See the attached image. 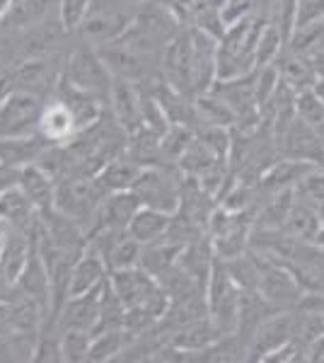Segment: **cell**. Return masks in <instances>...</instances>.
I'll return each mask as SVG.
<instances>
[{
    "mask_svg": "<svg viewBox=\"0 0 324 363\" xmlns=\"http://www.w3.org/2000/svg\"><path fill=\"white\" fill-rule=\"evenodd\" d=\"M44 99L32 90L15 87L0 102V138L34 136L39 133V119L44 112Z\"/></svg>",
    "mask_w": 324,
    "mask_h": 363,
    "instance_id": "277c9868",
    "label": "cell"
},
{
    "mask_svg": "<svg viewBox=\"0 0 324 363\" xmlns=\"http://www.w3.org/2000/svg\"><path fill=\"white\" fill-rule=\"evenodd\" d=\"M102 289L104 284L99 289L90 291V294L70 296L61 315H58V318H63V327H78V330H87L95 335L99 315H102Z\"/></svg>",
    "mask_w": 324,
    "mask_h": 363,
    "instance_id": "2e32d148",
    "label": "cell"
},
{
    "mask_svg": "<svg viewBox=\"0 0 324 363\" xmlns=\"http://www.w3.org/2000/svg\"><path fill=\"white\" fill-rule=\"evenodd\" d=\"M296 310H279L271 318H267L259 325V330L252 337L250 347H247V361H262L276 349H281L293 339L296 332Z\"/></svg>",
    "mask_w": 324,
    "mask_h": 363,
    "instance_id": "52a82bcc",
    "label": "cell"
},
{
    "mask_svg": "<svg viewBox=\"0 0 324 363\" xmlns=\"http://www.w3.org/2000/svg\"><path fill=\"white\" fill-rule=\"evenodd\" d=\"M17 184L29 196V201L34 203L41 218L56 211V179L49 172H44L37 162L20 169V182Z\"/></svg>",
    "mask_w": 324,
    "mask_h": 363,
    "instance_id": "9a60e30c",
    "label": "cell"
},
{
    "mask_svg": "<svg viewBox=\"0 0 324 363\" xmlns=\"http://www.w3.org/2000/svg\"><path fill=\"white\" fill-rule=\"evenodd\" d=\"M92 3L95 0H61L58 3V17H61V25L66 29H78L82 20L90 13Z\"/></svg>",
    "mask_w": 324,
    "mask_h": 363,
    "instance_id": "e575fe53",
    "label": "cell"
},
{
    "mask_svg": "<svg viewBox=\"0 0 324 363\" xmlns=\"http://www.w3.org/2000/svg\"><path fill=\"white\" fill-rule=\"evenodd\" d=\"M312 90H315V92H317V97H320L322 102H324V78H317V83L312 85Z\"/></svg>",
    "mask_w": 324,
    "mask_h": 363,
    "instance_id": "60d3db41",
    "label": "cell"
},
{
    "mask_svg": "<svg viewBox=\"0 0 324 363\" xmlns=\"http://www.w3.org/2000/svg\"><path fill=\"white\" fill-rule=\"evenodd\" d=\"M286 46L305 58L317 56L320 51H324V20H315L303 27H296L291 32V37H288Z\"/></svg>",
    "mask_w": 324,
    "mask_h": 363,
    "instance_id": "83f0119b",
    "label": "cell"
},
{
    "mask_svg": "<svg viewBox=\"0 0 324 363\" xmlns=\"http://www.w3.org/2000/svg\"><path fill=\"white\" fill-rule=\"evenodd\" d=\"M104 196L107 194L99 186L97 174L75 172L56 182V211L80 225H85L87 220L95 225Z\"/></svg>",
    "mask_w": 324,
    "mask_h": 363,
    "instance_id": "6da1fadb",
    "label": "cell"
},
{
    "mask_svg": "<svg viewBox=\"0 0 324 363\" xmlns=\"http://www.w3.org/2000/svg\"><path fill=\"white\" fill-rule=\"evenodd\" d=\"M315 242L320 245V247L324 250V225L320 228V233H317V238H315Z\"/></svg>",
    "mask_w": 324,
    "mask_h": 363,
    "instance_id": "b9f144b4",
    "label": "cell"
},
{
    "mask_svg": "<svg viewBox=\"0 0 324 363\" xmlns=\"http://www.w3.org/2000/svg\"><path fill=\"white\" fill-rule=\"evenodd\" d=\"M315 167H322V165H315V162L284 155L264 169L262 177H259V182H257V186L264 196L279 194V191H286V189H296L298 182L303 177H308Z\"/></svg>",
    "mask_w": 324,
    "mask_h": 363,
    "instance_id": "8fae6325",
    "label": "cell"
},
{
    "mask_svg": "<svg viewBox=\"0 0 324 363\" xmlns=\"http://www.w3.org/2000/svg\"><path fill=\"white\" fill-rule=\"evenodd\" d=\"M296 112L298 116L303 121H308L310 126H315V128H324V102L320 97H317V92L312 90H303V92H298V97H296Z\"/></svg>",
    "mask_w": 324,
    "mask_h": 363,
    "instance_id": "d6a6232c",
    "label": "cell"
},
{
    "mask_svg": "<svg viewBox=\"0 0 324 363\" xmlns=\"http://www.w3.org/2000/svg\"><path fill=\"white\" fill-rule=\"evenodd\" d=\"M39 218H41V216L37 213L34 203L29 201V196L22 191L20 184L0 191V220H3L8 228L32 235L34 228L39 225L37 223Z\"/></svg>",
    "mask_w": 324,
    "mask_h": 363,
    "instance_id": "5bb4252c",
    "label": "cell"
},
{
    "mask_svg": "<svg viewBox=\"0 0 324 363\" xmlns=\"http://www.w3.org/2000/svg\"><path fill=\"white\" fill-rule=\"evenodd\" d=\"M184 179H186V174L181 172L179 165L157 162V165L143 167L133 191L138 194L143 206H150V208H157V211H164V213L174 216L181 206Z\"/></svg>",
    "mask_w": 324,
    "mask_h": 363,
    "instance_id": "7a4b0ae2",
    "label": "cell"
},
{
    "mask_svg": "<svg viewBox=\"0 0 324 363\" xmlns=\"http://www.w3.org/2000/svg\"><path fill=\"white\" fill-rule=\"evenodd\" d=\"M194 140H196V133L189 124H169L167 131L162 133V162L179 165Z\"/></svg>",
    "mask_w": 324,
    "mask_h": 363,
    "instance_id": "f1b7e54d",
    "label": "cell"
},
{
    "mask_svg": "<svg viewBox=\"0 0 324 363\" xmlns=\"http://www.w3.org/2000/svg\"><path fill=\"white\" fill-rule=\"evenodd\" d=\"M298 310H310V313H317L324 318V294H305Z\"/></svg>",
    "mask_w": 324,
    "mask_h": 363,
    "instance_id": "8d00e7d4",
    "label": "cell"
},
{
    "mask_svg": "<svg viewBox=\"0 0 324 363\" xmlns=\"http://www.w3.org/2000/svg\"><path fill=\"white\" fill-rule=\"evenodd\" d=\"M296 199L310 206H320L324 201V167H315L308 177H303L296 186Z\"/></svg>",
    "mask_w": 324,
    "mask_h": 363,
    "instance_id": "836d02e7",
    "label": "cell"
},
{
    "mask_svg": "<svg viewBox=\"0 0 324 363\" xmlns=\"http://www.w3.org/2000/svg\"><path fill=\"white\" fill-rule=\"evenodd\" d=\"M17 0H0V20H8L10 13L15 10Z\"/></svg>",
    "mask_w": 324,
    "mask_h": 363,
    "instance_id": "ab89813d",
    "label": "cell"
},
{
    "mask_svg": "<svg viewBox=\"0 0 324 363\" xmlns=\"http://www.w3.org/2000/svg\"><path fill=\"white\" fill-rule=\"evenodd\" d=\"M308 361H312V363H324V335L308 349Z\"/></svg>",
    "mask_w": 324,
    "mask_h": 363,
    "instance_id": "74e56055",
    "label": "cell"
},
{
    "mask_svg": "<svg viewBox=\"0 0 324 363\" xmlns=\"http://www.w3.org/2000/svg\"><path fill=\"white\" fill-rule=\"evenodd\" d=\"M107 102L111 107V116L119 121L126 133H133L135 128L143 126V92L133 80L114 78Z\"/></svg>",
    "mask_w": 324,
    "mask_h": 363,
    "instance_id": "30bf717a",
    "label": "cell"
},
{
    "mask_svg": "<svg viewBox=\"0 0 324 363\" xmlns=\"http://www.w3.org/2000/svg\"><path fill=\"white\" fill-rule=\"evenodd\" d=\"M13 75H15V87L32 90V92H37V95H41L46 87L56 85L58 78H61V75L56 73V66L51 63V58H46V56L27 58Z\"/></svg>",
    "mask_w": 324,
    "mask_h": 363,
    "instance_id": "44dd1931",
    "label": "cell"
},
{
    "mask_svg": "<svg viewBox=\"0 0 324 363\" xmlns=\"http://www.w3.org/2000/svg\"><path fill=\"white\" fill-rule=\"evenodd\" d=\"M252 250V247H250ZM257 252V250H255ZM259 264H262V279H259V294H262L276 310H296L303 301L305 291L298 284V279L291 274V269L281 262L257 252Z\"/></svg>",
    "mask_w": 324,
    "mask_h": 363,
    "instance_id": "8992f818",
    "label": "cell"
},
{
    "mask_svg": "<svg viewBox=\"0 0 324 363\" xmlns=\"http://www.w3.org/2000/svg\"><path fill=\"white\" fill-rule=\"evenodd\" d=\"M140 206H143V203H140V199L133 189L107 194L102 201V206H99L97 220L92 228L104 225V228H116V230H126Z\"/></svg>",
    "mask_w": 324,
    "mask_h": 363,
    "instance_id": "e0dca14e",
    "label": "cell"
},
{
    "mask_svg": "<svg viewBox=\"0 0 324 363\" xmlns=\"http://www.w3.org/2000/svg\"><path fill=\"white\" fill-rule=\"evenodd\" d=\"M51 143H46L39 133L34 136H10L0 138V165L22 169L32 162L39 160V155L44 153V148Z\"/></svg>",
    "mask_w": 324,
    "mask_h": 363,
    "instance_id": "ffe728a7",
    "label": "cell"
},
{
    "mask_svg": "<svg viewBox=\"0 0 324 363\" xmlns=\"http://www.w3.org/2000/svg\"><path fill=\"white\" fill-rule=\"evenodd\" d=\"M279 150L286 157H298V160H308L315 165L324 167V136L320 128L310 126L308 121H303L296 116L284 138L279 140Z\"/></svg>",
    "mask_w": 324,
    "mask_h": 363,
    "instance_id": "9c48e42d",
    "label": "cell"
},
{
    "mask_svg": "<svg viewBox=\"0 0 324 363\" xmlns=\"http://www.w3.org/2000/svg\"><path fill=\"white\" fill-rule=\"evenodd\" d=\"M61 359L68 363H82L90 356V344H92V332L78 330V327H63L61 337Z\"/></svg>",
    "mask_w": 324,
    "mask_h": 363,
    "instance_id": "f546056e",
    "label": "cell"
},
{
    "mask_svg": "<svg viewBox=\"0 0 324 363\" xmlns=\"http://www.w3.org/2000/svg\"><path fill=\"white\" fill-rule=\"evenodd\" d=\"M66 78L73 85L82 87V90L92 92V95L109 99V90L111 83H114V75L107 66V61L99 54V49H92V46H80L75 49L68 58L66 66Z\"/></svg>",
    "mask_w": 324,
    "mask_h": 363,
    "instance_id": "5b68a950",
    "label": "cell"
},
{
    "mask_svg": "<svg viewBox=\"0 0 324 363\" xmlns=\"http://www.w3.org/2000/svg\"><path fill=\"white\" fill-rule=\"evenodd\" d=\"M181 245H174L169 242V240H157V242H150L143 247V259H140V267L145 269V272H150L155 279H160L164 272H169L177 259H179L181 255Z\"/></svg>",
    "mask_w": 324,
    "mask_h": 363,
    "instance_id": "4316f807",
    "label": "cell"
},
{
    "mask_svg": "<svg viewBox=\"0 0 324 363\" xmlns=\"http://www.w3.org/2000/svg\"><path fill=\"white\" fill-rule=\"evenodd\" d=\"M310 61H312V68H315L317 78H324V51H320L317 56H312Z\"/></svg>",
    "mask_w": 324,
    "mask_h": 363,
    "instance_id": "f35d334b",
    "label": "cell"
},
{
    "mask_svg": "<svg viewBox=\"0 0 324 363\" xmlns=\"http://www.w3.org/2000/svg\"><path fill=\"white\" fill-rule=\"evenodd\" d=\"M46 10V0H17L15 10L10 13L8 20H13L15 25H32L37 22Z\"/></svg>",
    "mask_w": 324,
    "mask_h": 363,
    "instance_id": "d590c367",
    "label": "cell"
},
{
    "mask_svg": "<svg viewBox=\"0 0 324 363\" xmlns=\"http://www.w3.org/2000/svg\"><path fill=\"white\" fill-rule=\"evenodd\" d=\"M274 66L279 68L281 78H284L296 92L310 90V87L317 83V73H315V68H312L310 58L296 54V51H291L288 46H284V51H281L279 58L274 61Z\"/></svg>",
    "mask_w": 324,
    "mask_h": 363,
    "instance_id": "7402d4cb",
    "label": "cell"
},
{
    "mask_svg": "<svg viewBox=\"0 0 324 363\" xmlns=\"http://www.w3.org/2000/svg\"><path fill=\"white\" fill-rule=\"evenodd\" d=\"M78 121H75L73 112L68 109L66 102L61 99H51V102L44 104V112H41L39 119V136L51 145H63L70 143L75 136H78Z\"/></svg>",
    "mask_w": 324,
    "mask_h": 363,
    "instance_id": "4fadbf2b",
    "label": "cell"
},
{
    "mask_svg": "<svg viewBox=\"0 0 324 363\" xmlns=\"http://www.w3.org/2000/svg\"><path fill=\"white\" fill-rule=\"evenodd\" d=\"M123 153L143 167L157 165V162H162V136L145 126L135 128L133 133H128L126 150Z\"/></svg>",
    "mask_w": 324,
    "mask_h": 363,
    "instance_id": "cb8c5ba5",
    "label": "cell"
},
{
    "mask_svg": "<svg viewBox=\"0 0 324 363\" xmlns=\"http://www.w3.org/2000/svg\"><path fill=\"white\" fill-rule=\"evenodd\" d=\"M107 279H109L107 259L102 257V252L87 242L85 250L80 252V257L75 259L73 272H70V296L90 294V291L99 289Z\"/></svg>",
    "mask_w": 324,
    "mask_h": 363,
    "instance_id": "7c38bea8",
    "label": "cell"
},
{
    "mask_svg": "<svg viewBox=\"0 0 324 363\" xmlns=\"http://www.w3.org/2000/svg\"><path fill=\"white\" fill-rule=\"evenodd\" d=\"M322 335H324V318L322 315L310 313V310H298L293 339H296L300 347H305V351H308Z\"/></svg>",
    "mask_w": 324,
    "mask_h": 363,
    "instance_id": "1f68e13d",
    "label": "cell"
},
{
    "mask_svg": "<svg viewBox=\"0 0 324 363\" xmlns=\"http://www.w3.org/2000/svg\"><path fill=\"white\" fill-rule=\"evenodd\" d=\"M143 165H138L135 160H131L126 153L109 157L102 165V169L97 172V182L104 189V194H114V191H126L133 189L135 182H138Z\"/></svg>",
    "mask_w": 324,
    "mask_h": 363,
    "instance_id": "d6986e66",
    "label": "cell"
},
{
    "mask_svg": "<svg viewBox=\"0 0 324 363\" xmlns=\"http://www.w3.org/2000/svg\"><path fill=\"white\" fill-rule=\"evenodd\" d=\"M284 46H286L284 32L269 20L267 27L262 29V37H259V44H257V68L274 63L281 51H284Z\"/></svg>",
    "mask_w": 324,
    "mask_h": 363,
    "instance_id": "4dcf8cb0",
    "label": "cell"
},
{
    "mask_svg": "<svg viewBox=\"0 0 324 363\" xmlns=\"http://www.w3.org/2000/svg\"><path fill=\"white\" fill-rule=\"evenodd\" d=\"M320 228H322V220H320L317 208L296 199V203H293L291 213H288V218H286V223H284L281 230H284L286 235H291V238L312 240V242H315Z\"/></svg>",
    "mask_w": 324,
    "mask_h": 363,
    "instance_id": "d4e9b609",
    "label": "cell"
},
{
    "mask_svg": "<svg viewBox=\"0 0 324 363\" xmlns=\"http://www.w3.org/2000/svg\"><path fill=\"white\" fill-rule=\"evenodd\" d=\"M128 342V332L123 327H114V330H102L92 335V344H90V356L87 361L92 363H104V361H114L121 359V354L126 351Z\"/></svg>",
    "mask_w": 324,
    "mask_h": 363,
    "instance_id": "484cf974",
    "label": "cell"
},
{
    "mask_svg": "<svg viewBox=\"0 0 324 363\" xmlns=\"http://www.w3.org/2000/svg\"><path fill=\"white\" fill-rule=\"evenodd\" d=\"M169 220H172V216L164 213V211L140 206L126 230H128V235H133L138 242L150 245L164 238V233H167V228H169Z\"/></svg>",
    "mask_w": 324,
    "mask_h": 363,
    "instance_id": "603a6c76",
    "label": "cell"
},
{
    "mask_svg": "<svg viewBox=\"0 0 324 363\" xmlns=\"http://www.w3.org/2000/svg\"><path fill=\"white\" fill-rule=\"evenodd\" d=\"M109 284L126 310L140 308L157 289H160V281L152 277L150 272H145L143 267L109 272Z\"/></svg>",
    "mask_w": 324,
    "mask_h": 363,
    "instance_id": "ba28073f",
    "label": "cell"
},
{
    "mask_svg": "<svg viewBox=\"0 0 324 363\" xmlns=\"http://www.w3.org/2000/svg\"><path fill=\"white\" fill-rule=\"evenodd\" d=\"M123 5H126V0H95L90 13L78 27L82 39L97 46L121 39L128 32V27L133 25L135 13H138V10H126Z\"/></svg>",
    "mask_w": 324,
    "mask_h": 363,
    "instance_id": "3957f363",
    "label": "cell"
},
{
    "mask_svg": "<svg viewBox=\"0 0 324 363\" xmlns=\"http://www.w3.org/2000/svg\"><path fill=\"white\" fill-rule=\"evenodd\" d=\"M274 313H279L271 303L259 294V289H242L240 294V318H238V335L240 339L250 347L252 337L259 330L264 320L271 318Z\"/></svg>",
    "mask_w": 324,
    "mask_h": 363,
    "instance_id": "ac0fdd59",
    "label": "cell"
}]
</instances>
